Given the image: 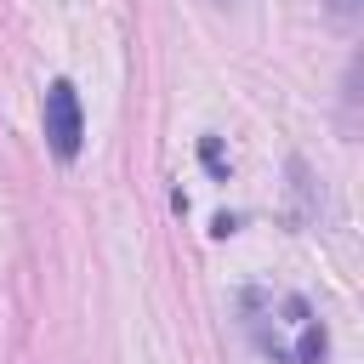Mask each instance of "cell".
<instances>
[{
  "label": "cell",
  "mask_w": 364,
  "mask_h": 364,
  "mask_svg": "<svg viewBox=\"0 0 364 364\" xmlns=\"http://www.w3.org/2000/svg\"><path fill=\"white\" fill-rule=\"evenodd\" d=\"M239 318H245V336L256 341V353L267 364H324V353H330L324 318L296 290L250 284L239 296Z\"/></svg>",
  "instance_id": "1"
},
{
  "label": "cell",
  "mask_w": 364,
  "mask_h": 364,
  "mask_svg": "<svg viewBox=\"0 0 364 364\" xmlns=\"http://www.w3.org/2000/svg\"><path fill=\"white\" fill-rule=\"evenodd\" d=\"M80 136H85V114H80V91L68 80H51L46 85V142L57 159H74L80 154Z\"/></svg>",
  "instance_id": "2"
},
{
  "label": "cell",
  "mask_w": 364,
  "mask_h": 364,
  "mask_svg": "<svg viewBox=\"0 0 364 364\" xmlns=\"http://www.w3.org/2000/svg\"><path fill=\"white\" fill-rule=\"evenodd\" d=\"M199 159H205V171H210L216 182H228V159H222V142H216V136H199Z\"/></svg>",
  "instance_id": "3"
},
{
  "label": "cell",
  "mask_w": 364,
  "mask_h": 364,
  "mask_svg": "<svg viewBox=\"0 0 364 364\" xmlns=\"http://www.w3.org/2000/svg\"><path fill=\"white\" fill-rule=\"evenodd\" d=\"M336 11L341 17H358V0H336Z\"/></svg>",
  "instance_id": "4"
}]
</instances>
